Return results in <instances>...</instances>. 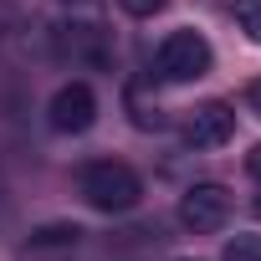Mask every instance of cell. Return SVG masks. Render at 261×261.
Listing matches in <instances>:
<instances>
[{
  "instance_id": "obj_1",
  "label": "cell",
  "mask_w": 261,
  "mask_h": 261,
  "mask_svg": "<svg viewBox=\"0 0 261 261\" xmlns=\"http://www.w3.org/2000/svg\"><path fill=\"white\" fill-rule=\"evenodd\" d=\"M77 190H82V200H87L92 210H102V215H123V210H134V205L144 200V179L128 169V164H118V159H92V164H82Z\"/></svg>"
},
{
  "instance_id": "obj_2",
  "label": "cell",
  "mask_w": 261,
  "mask_h": 261,
  "mask_svg": "<svg viewBox=\"0 0 261 261\" xmlns=\"http://www.w3.org/2000/svg\"><path fill=\"white\" fill-rule=\"evenodd\" d=\"M210 62H215L210 41H205L200 31H190V26L169 31V36L159 41V51H154V72H159L164 82H195V77L210 72Z\"/></svg>"
},
{
  "instance_id": "obj_11",
  "label": "cell",
  "mask_w": 261,
  "mask_h": 261,
  "mask_svg": "<svg viewBox=\"0 0 261 261\" xmlns=\"http://www.w3.org/2000/svg\"><path fill=\"white\" fill-rule=\"evenodd\" d=\"M246 102H251V113H256V118H261V77H256V82H251V87H246Z\"/></svg>"
},
{
  "instance_id": "obj_4",
  "label": "cell",
  "mask_w": 261,
  "mask_h": 261,
  "mask_svg": "<svg viewBox=\"0 0 261 261\" xmlns=\"http://www.w3.org/2000/svg\"><path fill=\"white\" fill-rule=\"evenodd\" d=\"M225 215H230V195H225V185H210V179H200V185H190L185 195H179V225L185 230H220L225 225Z\"/></svg>"
},
{
  "instance_id": "obj_10",
  "label": "cell",
  "mask_w": 261,
  "mask_h": 261,
  "mask_svg": "<svg viewBox=\"0 0 261 261\" xmlns=\"http://www.w3.org/2000/svg\"><path fill=\"white\" fill-rule=\"evenodd\" d=\"M118 6H123L128 16H159V11L169 6V0H118Z\"/></svg>"
},
{
  "instance_id": "obj_9",
  "label": "cell",
  "mask_w": 261,
  "mask_h": 261,
  "mask_svg": "<svg viewBox=\"0 0 261 261\" xmlns=\"http://www.w3.org/2000/svg\"><path fill=\"white\" fill-rule=\"evenodd\" d=\"M236 21H241L246 41H256V46H261V0H236Z\"/></svg>"
},
{
  "instance_id": "obj_12",
  "label": "cell",
  "mask_w": 261,
  "mask_h": 261,
  "mask_svg": "<svg viewBox=\"0 0 261 261\" xmlns=\"http://www.w3.org/2000/svg\"><path fill=\"white\" fill-rule=\"evenodd\" d=\"M246 169H251V174H256V179H261V144H256V149H251V154H246Z\"/></svg>"
},
{
  "instance_id": "obj_13",
  "label": "cell",
  "mask_w": 261,
  "mask_h": 261,
  "mask_svg": "<svg viewBox=\"0 0 261 261\" xmlns=\"http://www.w3.org/2000/svg\"><path fill=\"white\" fill-rule=\"evenodd\" d=\"M256 215H261V195H256Z\"/></svg>"
},
{
  "instance_id": "obj_7",
  "label": "cell",
  "mask_w": 261,
  "mask_h": 261,
  "mask_svg": "<svg viewBox=\"0 0 261 261\" xmlns=\"http://www.w3.org/2000/svg\"><path fill=\"white\" fill-rule=\"evenodd\" d=\"M77 241H82V225H72V220H57V225L31 230V246L36 251H62V246H77Z\"/></svg>"
},
{
  "instance_id": "obj_8",
  "label": "cell",
  "mask_w": 261,
  "mask_h": 261,
  "mask_svg": "<svg viewBox=\"0 0 261 261\" xmlns=\"http://www.w3.org/2000/svg\"><path fill=\"white\" fill-rule=\"evenodd\" d=\"M225 261H261V236L236 230V236L225 241Z\"/></svg>"
},
{
  "instance_id": "obj_3",
  "label": "cell",
  "mask_w": 261,
  "mask_h": 261,
  "mask_svg": "<svg viewBox=\"0 0 261 261\" xmlns=\"http://www.w3.org/2000/svg\"><path fill=\"white\" fill-rule=\"evenodd\" d=\"M46 123L57 134H87L97 123V92L87 82H62L51 92V102H46Z\"/></svg>"
},
{
  "instance_id": "obj_5",
  "label": "cell",
  "mask_w": 261,
  "mask_h": 261,
  "mask_svg": "<svg viewBox=\"0 0 261 261\" xmlns=\"http://www.w3.org/2000/svg\"><path fill=\"white\" fill-rule=\"evenodd\" d=\"M57 51L72 57V62H82V67H108L113 62V41H108V31L97 21H67V26H57Z\"/></svg>"
},
{
  "instance_id": "obj_6",
  "label": "cell",
  "mask_w": 261,
  "mask_h": 261,
  "mask_svg": "<svg viewBox=\"0 0 261 261\" xmlns=\"http://www.w3.org/2000/svg\"><path fill=\"white\" fill-rule=\"evenodd\" d=\"M230 134H236V113H230L225 102H205V108H195L190 123H185V139H190L195 149H220Z\"/></svg>"
}]
</instances>
